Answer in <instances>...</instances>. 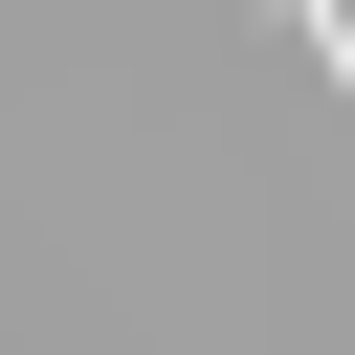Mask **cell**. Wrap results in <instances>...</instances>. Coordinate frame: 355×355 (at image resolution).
<instances>
[{"instance_id":"1","label":"cell","mask_w":355,"mask_h":355,"mask_svg":"<svg viewBox=\"0 0 355 355\" xmlns=\"http://www.w3.org/2000/svg\"><path fill=\"white\" fill-rule=\"evenodd\" d=\"M288 44H311V89L355 111V0H288Z\"/></svg>"}]
</instances>
